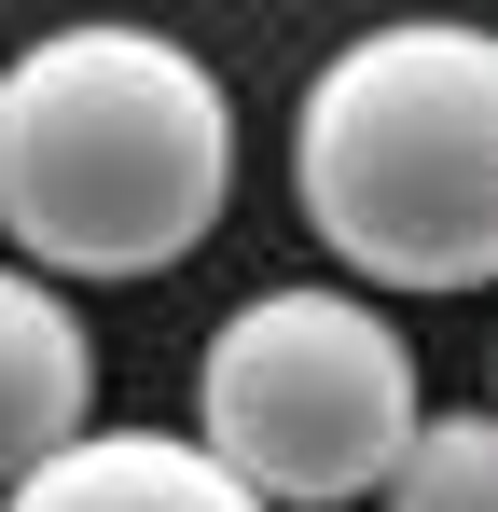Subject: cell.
Listing matches in <instances>:
<instances>
[{
  "label": "cell",
  "instance_id": "6da1fadb",
  "mask_svg": "<svg viewBox=\"0 0 498 512\" xmlns=\"http://www.w3.org/2000/svg\"><path fill=\"white\" fill-rule=\"evenodd\" d=\"M236 194V97L166 28H56L0 70V236L28 277H166Z\"/></svg>",
  "mask_w": 498,
  "mask_h": 512
},
{
  "label": "cell",
  "instance_id": "7a4b0ae2",
  "mask_svg": "<svg viewBox=\"0 0 498 512\" xmlns=\"http://www.w3.org/2000/svg\"><path fill=\"white\" fill-rule=\"evenodd\" d=\"M305 222L374 291H485L498 277V42L471 14L360 28L291 125Z\"/></svg>",
  "mask_w": 498,
  "mask_h": 512
},
{
  "label": "cell",
  "instance_id": "3957f363",
  "mask_svg": "<svg viewBox=\"0 0 498 512\" xmlns=\"http://www.w3.org/2000/svg\"><path fill=\"white\" fill-rule=\"evenodd\" d=\"M415 416H429V374L402 319L360 291H249L194 360V457L236 471L263 512L374 499Z\"/></svg>",
  "mask_w": 498,
  "mask_h": 512
},
{
  "label": "cell",
  "instance_id": "277c9868",
  "mask_svg": "<svg viewBox=\"0 0 498 512\" xmlns=\"http://www.w3.org/2000/svg\"><path fill=\"white\" fill-rule=\"evenodd\" d=\"M97 429V333L56 277L0 263V485Z\"/></svg>",
  "mask_w": 498,
  "mask_h": 512
},
{
  "label": "cell",
  "instance_id": "5b68a950",
  "mask_svg": "<svg viewBox=\"0 0 498 512\" xmlns=\"http://www.w3.org/2000/svg\"><path fill=\"white\" fill-rule=\"evenodd\" d=\"M0 512H263V499L236 471H208L194 443H166V429H83L42 471H14Z\"/></svg>",
  "mask_w": 498,
  "mask_h": 512
},
{
  "label": "cell",
  "instance_id": "8992f818",
  "mask_svg": "<svg viewBox=\"0 0 498 512\" xmlns=\"http://www.w3.org/2000/svg\"><path fill=\"white\" fill-rule=\"evenodd\" d=\"M388 512H498V416H415V443L388 457Z\"/></svg>",
  "mask_w": 498,
  "mask_h": 512
}]
</instances>
